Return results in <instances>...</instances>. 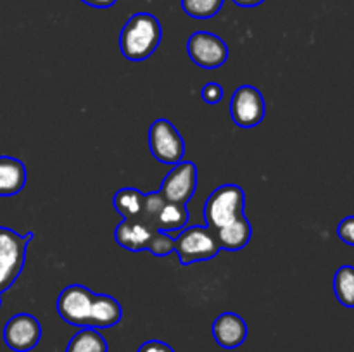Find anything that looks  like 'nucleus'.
<instances>
[{
  "mask_svg": "<svg viewBox=\"0 0 354 352\" xmlns=\"http://www.w3.org/2000/svg\"><path fill=\"white\" fill-rule=\"evenodd\" d=\"M0 295H2V293H0ZM0 307H2V299H0Z\"/></svg>",
  "mask_w": 354,
  "mask_h": 352,
  "instance_id": "27",
  "label": "nucleus"
},
{
  "mask_svg": "<svg viewBox=\"0 0 354 352\" xmlns=\"http://www.w3.org/2000/svg\"><path fill=\"white\" fill-rule=\"evenodd\" d=\"M176 254L183 266L213 259L221 251L214 231L209 226H189L178 231L175 238Z\"/></svg>",
  "mask_w": 354,
  "mask_h": 352,
  "instance_id": "4",
  "label": "nucleus"
},
{
  "mask_svg": "<svg viewBox=\"0 0 354 352\" xmlns=\"http://www.w3.org/2000/svg\"><path fill=\"white\" fill-rule=\"evenodd\" d=\"M82 2L88 7H95V9H109L118 0H82Z\"/></svg>",
  "mask_w": 354,
  "mask_h": 352,
  "instance_id": "25",
  "label": "nucleus"
},
{
  "mask_svg": "<svg viewBox=\"0 0 354 352\" xmlns=\"http://www.w3.org/2000/svg\"><path fill=\"white\" fill-rule=\"evenodd\" d=\"M41 338V324L33 314H14L3 326V342L14 352H30Z\"/></svg>",
  "mask_w": 354,
  "mask_h": 352,
  "instance_id": "10",
  "label": "nucleus"
},
{
  "mask_svg": "<svg viewBox=\"0 0 354 352\" xmlns=\"http://www.w3.org/2000/svg\"><path fill=\"white\" fill-rule=\"evenodd\" d=\"M31 238L33 233L19 235L10 228H0V293L9 290L23 271Z\"/></svg>",
  "mask_w": 354,
  "mask_h": 352,
  "instance_id": "3",
  "label": "nucleus"
},
{
  "mask_svg": "<svg viewBox=\"0 0 354 352\" xmlns=\"http://www.w3.org/2000/svg\"><path fill=\"white\" fill-rule=\"evenodd\" d=\"M223 86L218 85V83H207V85L203 86V90H201V97H203L204 102L211 104V106H214V104H220L221 100H223Z\"/></svg>",
  "mask_w": 354,
  "mask_h": 352,
  "instance_id": "22",
  "label": "nucleus"
},
{
  "mask_svg": "<svg viewBox=\"0 0 354 352\" xmlns=\"http://www.w3.org/2000/svg\"><path fill=\"white\" fill-rule=\"evenodd\" d=\"M334 292L344 307H354V266L344 264L334 275Z\"/></svg>",
  "mask_w": 354,
  "mask_h": 352,
  "instance_id": "19",
  "label": "nucleus"
},
{
  "mask_svg": "<svg viewBox=\"0 0 354 352\" xmlns=\"http://www.w3.org/2000/svg\"><path fill=\"white\" fill-rule=\"evenodd\" d=\"M149 148L156 161L175 166L183 161L185 141L180 131L168 119H156L149 128Z\"/></svg>",
  "mask_w": 354,
  "mask_h": 352,
  "instance_id": "5",
  "label": "nucleus"
},
{
  "mask_svg": "<svg viewBox=\"0 0 354 352\" xmlns=\"http://www.w3.org/2000/svg\"><path fill=\"white\" fill-rule=\"evenodd\" d=\"M175 247H176V242L171 235L165 233V231H156L151 244H149L147 251L151 252V254L158 255V257H165V255L175 252Z\"/></svg>",
  "mask_w": 354,
  "mask_h": 352,
  "instance_id": "21",
  "label": "nucleus"
},
{
  "mask_svg": "<svg viewBox=\"0 0 354 352\" xmlns=\"http://www.w3.org/2000/svg\"><path fill=\"white\" fill-rule=\"evenodd\" d=\"M156 231L158 230L152 224L140 219V217H137V219H123L116 226L114 238L127 251L140 252L147 251Z\"/></svg>",
  "mask_w": 354,
  "mask_h": 352,
  "instance_id": "11",
  "label": "nucleus"
},
{
  "mask_svg": "<svg viewBox=\"0 0 354 352\" xmlns=\"http://www.w3.org/2000/svg\"><path fill=\"white\" fill-rule=\"evenodd\" d=\"M144 199L145 193H142L137 188H121L118 190L114 195L113 204L114 209L118 211L123 219H137L142 217V211H144Z\"/></svg>",
  "mask_w": 354,
  "mask_h": 352,
  "instance_id": "17",
  "label": "nucleus"
},
{
  "mask_svg": "<svg viewBox=\"0 0 354 352\" xmlns=\"http://www.w3.org/2000/svg\"><path fill=\"white\" fill-rule=\"evenodd\" d=\"M121 317H123V309L113 295H107V293H95L93 295L88 328H95V330L111 328L120 323Z\"/></svg>",
  "mask_w": 354,
  "mask_h": 352,
  "instance_id": "13",
  "label": "nucleus"
},
{
  "mask_svg": "<svg viewBox=\"0 0 354 352\" xmlns=\"http://www.w3.org/2000/svg\"><path fill=\"white\" fill-rule=\"evenodd\" d=\"M225 0H182V9L194 19H211L223 7Z\"/></svg>",
  "mask_w": 354,
  "mask_h": 352,
  "instance_id": "20",
  "label": "nucleus"
},
{
  "mask_svg": "<svg viewBox=\"0 0 354 352\" xmlns=\"http://www.w3.org/2000/svg\"><path fill=\"white\" fill-rule=\"evenodd\" d=\"M244 190L239 185L227 183V185L218 186L204 204L203 213L206 226H209L214 231L234 223L235 219L244 216Z\"/></svg>",
  "mask_w": 354,
  "mask_h": 352,
  "instance_id": "2",
  "label": "nucleus"
},
{
  "mask_svg": "<svg viewBox=\"0 0 354 352\" xmlns=\"http://www.w3.org/2000/svg\"><path fill=\"white\" fill-rule=\"evenodd\" d=\"M213 337L223 349H237L248 338V323L235 313H223L214 320Z\"/></svg>",
  "mask_w": 354,
  "mask_h": 352,
  "instance_id": "12",
  "label": "nucleus"
},
{
  "mask_svg": "<svg viewBox=\"0 0 354 352\" xmlns=\"http://www.w3.org/2000/svg\"><path fill=\"white\" fill-rule=\"evenodd\" d=\"M109 345H107L106 338L99 333L95 328H82L73 335L69 340L66 352H107Z\"/></svg>",
  "mask_w": 354,
  "mask_h": 352,
  "instance_id": "18",
  "label": "nucleus"
},
{
  "mask_svg": "<svg viewBox=\"0 0 354 352\" xmlns=\"http://www.w3.org/2000/svg\"><path fill=\"white\" fill-rule=\"evenodd\" d=\"M95 293L83 285H69L59 293L57 313L66 323L78 328H88Z\"/></svg>",
  "mask_w": 354,
  "mask_h": 352,
  "instance_id": "8",
  "label": "nucleus"
},
{
  "mask_svg": "<svg viewBox=\"0 0 354 352\" xmlns=\"http://www.w3.org/2000/svg\"><path fill=\"white\" fill-rule=\"evenodd\" d=\"M232 2H234L235 6H239V7H245V9H251V7L261 6L265 0H232Z\"/></svg>",
  "mask_w": 354,
  "mask_h": 352,
  "instance_id": "26",
  "label": "nucleus"
},
{
  "mask_svg": "<svg viewBox=\"0 0 354 352\" xmlns=\"http://www.w3.org/2000/svg\"><path fill=\"white\" fill-rule=\"evenodd\" d=\"M26 185V166L19 159L0 155V197L19 193Z\"/></svg>",
  "mask_w": 354,
  "mask_h": 352,
  "instance_id": "14",
  "label": "nucleus"
},
{
  "mask_svg": "<svg viewBox=\"0 0 354 352\" xmlns=\"http://www.w3.org/2000/svg\"><path fill=\"white\" fill-rule=\"evenodd\" d=\"M187 54L199 68L218 69L227 62L228 47L218 35L209 31H196L187 40Z\"/></svg>",
  "mask_w": 354,
  "mask_h": 352,
  "instance_id": "6",
  "label": "nucleus"
},
{
  "mask_svg": "<svg viewBox=\"0 0 354 352\" xmlns=\"http://www.w3.org/2000/svg\"><path fill=\"white\" fill-rule=\"evenodd\" d=\"M337 237L349 247H354V216H348L339 223Z\"/></svg>",
  "mask_w": 354,
  "mask_h": 352,
  "instance_id": "23",
  "label": "nucleus"
},
{
  "mask_svg": "<svg viewBox=\"0 0 354 352\" xmlns=\"http://www.w3.org/2000/svg\"><path fill=\"white\" fill-rule=\"evenodd\" d=\"M214 237H216L220 248L232 252L241 251L251 240L252 226L244 214L239 219H235L234 223L227 224V226L220 228V230H214Z\"/></svg>",
  "mask_w": 354,
  "mask_h": 352,
  "instance_id": "15",
  "label": "nucleus"
},
{
  "mask_svg": "<svg viewBox=\"0 0 354 352\" xmlns=\"http://www.w3.org/2000/svg\"><path fill=\"white\" fill-rule=\"evenodd\" d=\"M197 188V168L194 162L182 161L173 166L161 183V193L165 200L176 204H187Z\"/></svg>",
  "mask_w": 354,
  "mask_h": 352,
  "instance_id": "9",
  "label": "nucleus"
},
{
  "mask_svg": "<svg viewBox=\"0 0 354 352\" xmlns=\"http://www.w3.org/2000/svg\"><path fill=\"white\" fill-rule=\"evenodd\" d=\"M266 104L263 93L252 85H242L230 99V116L237 126L254 128L265 119Z\"/></svg>",
  "mask_w": 354,
  "mask_h": 352,
  "instance_id": "7",
  "label": "nucleus"
},
{
  "mask_svg": "<svg viewBox=\"0 0 354 352\" xmlns=\"http://www.w3.org/2000/svg\"><path fill=\"white\" fill-rule=\"evenodd\" d=\"M162 30L151 12H137L124 23L120 33V50L128 61H145L158 50Z\"/></svg>",
  "mask_w": 354,
  "mask_h": 352,
  "instance_id": "1",
  "label": "nucleus"
},
{
  "mask_svg": "<svg viewBox=\"0 0 354 352\" xmlns=\"http://www.w3.org/2000/svg\"><path fill=\"white\" fill-rule=\"evenodd\" d=\"M187 223H189L187 204L168 202V200H165L161 209L158 211V214L152 219L156 230L165 231V233H178L187 226Z\"/></svg>",
  "mask_w": 354,
  "mask_h": 352,
  "instance_id": "16",
  "label": "nucleus"
},
{
  "mask_svg": "<svg viewBox=\"0 0 354 352\" xmlns=\"http://www.w3.org/2000/svg\"><path fill=\"white\" fill-rule=\"evenodd\" d=\"M137 352H175L171 345H168L162 340H147L138 347Z\"/></svg>",
  "mask_w": 354,
  "mask_h": 352,
  "instance_id": "24",
  "label": "nucleus"
}]
</instances>
